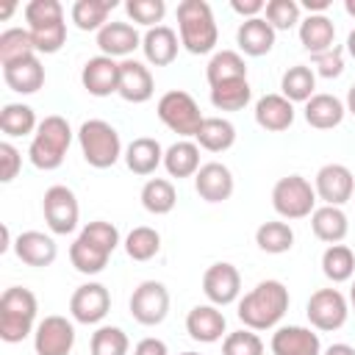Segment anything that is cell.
Listing matches in <instances>:
<instances>
[{"instance_id":"obj_1","label":"cell","mask_w":355,"mask_h":355,"mask_svg":"<svg viewBox=\"0 0 355 355\" xmlns=\"http://www.w3.org/2000/svg\"><path fill=\"white\" fill-rule=\"evenodd\" d=\"M288 288L280 280H261L244 297H239V322L250 330H272L288 311Z\"/></svg>"},{"instance_id":"obj_2","label":"cell","mask_w":355,"mask_h":355,"mask_svg":"<svg viewBox=\"0 0 355 355\" xmlns=\"http://www.w3.org/2000/svg\"><path fill=\"white\" fill-rule=\"evenodd\" d=\"M178 36L191 55H205L219 42V28L214 11L205 0H180L178 3Z\"/></svg>"},{"instance_id":"obj_3","label":"cell","mask_w":355,"mask_h":355,"mask_svg":"<svg viewBox=\"0 0 355 355\" xmlns=\"http://www.w3.org/2000/svg\"><path fill=\"white\" fill-rule=\"evenodd\" d=\"M72 128L61 114H50L39 122L36 133L31 136V147H28V158L36 169L53 172L64 164L67 150L72 144Z\"/></svg>"},{"instance_id":"obj_4","label":"cell","mask_w":355,"mask_h":355,"mask_svg":"<svg viewBox=\"0 0 355 355\" xmlns=\"http://www.w3.org/2000/svg\"><path fill=\"white\" fill-rule=\"evenodd\" d=\"M36 294L25 286H8L0 297V338L6 344H19L36 330Z\"/></svg>"},{"instance_id":"obj_5","label":"cell","mask_w":355,"mask_h":355,"mask_svg":"<svg viewBox=\"0 0 355 355\" xmlns=\"http://www.w3.org/2000/svg\"><path fill=\"white\" fill-rule=\"evenodd\" d=\"M78 144H80L83 161L94 169H108L125 155L116 128L105 119H86L78 128Z\"/></svg>"},{"instance_id":"obj_6","label":"cell","mask_w":355,"mask_h":355,"mask_svg":"<svg viewBox=\"0 0 355 355\" xmlns=\"http://www.w3.org/2000/svg\"><path fill=\"white\" fill-rule=\"evenodd\" d=\"M272 208L283 219H305L316 211V189L302 175H286L272 186Z\"/></svg>"},{"instance_id":"obj_7","label":"cell","mask_w":355,"mask_h":355,"mask_svg":"<svg viewBox=\"0 0 355 355\" xmlns=\"http://www.w3.org/2000/svg\"><path fill=\"white\" fill-rule=\"evenodd\" d=\"M155 111H158V119H161L172 133H178L180 139L197 136V130H200V125H202V119H205V116L200 114L197 100H194L189 92H183V89H169L166 94H161Z\"/></svg>"},{"instance_id":"obj_8","label":"cell","mask_w":355,"mask_h":355,"mask_svg":"<svg viewBox=\"0 0 355 355\" xmlns=\"http://www.w3.org/2000/svg\"><path fill=\"white\" fill-rule=\"evenodd\" d=\"M42 214H44V222L50 227V233L55 236H67L78 227V219H80V205H78V197L69 186H50L42 197Z\"/></svg>"},{"instance_id":"obj_9","label":"cell","mask_w":355,"mask_h":355,"mask_svg":"<svg viewBox=\"0 0 355 355\" xmlns=\"http://www.w3.org/2000/svg\"><path fill=\"white\" fill-rule=\"evenodd\" d=\"M305 316H308L311 327H316L322 333H333V330L344 327V322L349 316V302L338 288H319L311 294V300L305 305Z\"/></svg>"},{"instance_id":"obj_10","label":"cell","mask_w":355,"mask_h":355,"mask_svg":"<svg viewBox=\"0 0 355 355\" xmlns=\"http://www.w3.org/2000/svg\"><path fill=\"white\" fill-rule=\"evenodd\" d=\"M169 313V291L161 280H144L133 288L130 294V316L144 324V327H155L166 319Z\"/></svg>"},{"instance_id":"obj_11","label":"cell","mask_w":355,"mask_h":355,"mask_svg":"<svg viewBox=\"0 0 355 355\" xmlns=\"http://www.w3.org/2000/svg\"><path fill=\"white\" fill-rule=\"evenodd\" d=\"M75 347V324L67 316L50 313L33 330L36 355H69Z\"/></svg>"},{"instance_id":"obj_12","label":"cell","mask_w":355,"mask_h":355,"mask_svg":"<svg viewBox=\"0 0 355 355\" xmlns=\"http://www.w3.org/2000/svg\"><path fill=\"white\" fill-rule=\"evenodd\" d=\"M313 189H316V200H322L324 205H338L341 208L355 194L352 169L344 166V164H324L313 178Z\"/></svg>"},{"instance_id":"obj_13","label":"cell","mask_w":355,"mask_h":355,"mask_svg":"<svg viewBox=\"0 0 355 355\" xmlns=\"http://www.w3.org/2000/svg\"><path fill=\"white\" fill-rule=\"evenodd\" d=\"M202 294L216 308H225V305L236 302L239 294H241V275H239V269L233 263H227V261L211 263L205 269V275H202Z\"/></svg>"},{"instance_id":"obj_14","label":"cell","mask_w":355,"mask_h":355,"mask_svg":"<svg viewBox=\"0 0 355 355\" xmlns=\"http://www.w3.org/2000/svg\"><path fill=\"white\" fill-rule=\"evenodd\" d=\"M111 311V294L103 283H83L69 297V313L78 324H97Z\"/></svg>"},{"instance_id":"obj_15","label":"cell","mask_w":355,"mask_h":355,"mask_svg":"<svg viewBox=\"0 0 355 355\" xmlns=\"http://www.w3.org/2000/svg\"><path fill=\"white\" fill-rule=\"evenodd\" d=\"M80 83L92 97H108L119 92V64L108 55H94L80 69Z\"/></svg>"},{"instance_id":"obj_16","label":"cell","mask_w":355,"mask_h":355,"mask_svg":"<svg viewBox=\"0 0 355 355\" xmlns=\"http://www.w3.org/2000/svg\"><path fill=\"white\" fill-rule=\"evenodd\" d=\"M155 92V80L150 67H144L136 58H125L119 61V97L125 103H147Z\"/></svg>"},{"instance_id":"obj_17","label":"cell","mask_w":355,"mask_h":355,"mask_svg":"<svg viewBox=\"0 0 355 355\" xmlns=\"http://www.w3.org/2000/svg\"><path fill=\"white\" fill-rule=\"evenodd\" d=\"M272 355H322L319 333L300 324H286L272 333Z\"/></svg>"},{"instance_id":"obj_18","label":"cell","mask_w":355,"mask_h":355,"mask_svg":"<svg viewBox=\"0 0 355 355\" xmlns=\"http://www.w3.org/2000/svg\"><path fill=\"white\" fill-rule=\"evenodd\" d=\"M194 189L205 202H225V200H230V194L236 189L233 172L219 161H208L194 175Z\"/></svg>"},{"instance_id":"obj_19","label":"cell","mask_w":355,"mask_h":355,"mask_svg":"<svg viewBox=\"0 0 355 355\" xmlns=\"http://www.w3.org/2000/svg\"><path fill=\"white\" fill-rule=\"evenodd\" d=\"M14 252H17V258L22 263L42 269V266H50L55 261L58 247H55L53 236L42 233V230H25V233H19L14 239Z\"/></svg>"},{"instance_id":"obj_20","label":"cell","mask_w":355,"mask_h":355,"mask_svg":"<svg viewBox=\"0 0 355 355\" xmlns=\"http://www.w3.org/2000/svg\"><path fill=\"white\" fill-rule=\"evenodd\" d=\"M225 313L216 305H194L186 316V333L200 344H214L225 336Z\"/></svg>"},{"instance_id":"obj_21","label":"cell","mask_w":355,"mask_h":355,"mask_svg":"<svg viewBox=\"0 0 355 355\" xmlns=\"http://www.w3.org/2000/svg\"><path fill=\"white\" fill-rule=\"evenodd\" d=\"M97 47L100 55L128 58L136 47H141V36L130 22H108L103 31H97Z\"/></svg>"},{"instance_id":"obj_22","label":"cell","mask_w":355,"mask_h":355,"mask_svg":"<svg viewBox=\"0 0 355 355\" xmlns=\"http://www.w3.org/2000/svg\"><path fill=\"white\" fill-rule=\"evenodd\" d=\"M141 50L147 64L153 67H169L178 58L180 50V36L169 25H155L141 36Z\"/></svg>"},{"instance_id":"obj_23","label":"cell","mask_w":355,"mask_h":355,"mask_svg":"<svg viewBox=\"0 0 355 355\" xmlns=\"http://www.w3.org/2000/svg\"><path fill=\"white\" fill-rule=\"evenodd\" d=\"M275 28L263 19V17H255V19H244L236 31V44L244 55H252V58H261L266 55L272 47H275Z\"/></svg>"},{"instance_id":"obj_24","label":"cell","mask_w":355,"mask_h":355,"mask_svg":"<svg viewBox=\"0 0 355 355\" xmlns=\"http://www.w3.org/2000/svg\"><path fill=\"white\" fill-rule=\"evenodd\" d=\"M3 80L17 94H36L44 86V67H42V61L36 55L14 61V64H6L3 67Z\"/></svg>"},{"instance_id":"obj_25","label":"cell","mask_w":355,"mask_h":355,"mask_svg":"<svg viewBox=\"0 0 355 355\" xmlns=\"http://www.w3.org/2000/svg\"><path fill=\"white\" fill-rule=\"evenodd\" d=\"M255 122L269 133L288 130L294 122V103L286 100L283 94H263L255 103Z\"/></svg>"},{"instance_id":"obj_26","label":"cell","mask_w":355,"mask_h":355,"mask_svg":"<svg viewBox=\"0 0 355 355\" xmlns=\"http://www.w3.org/2000/svg\"><path fill=\"white\" fill-rule=\"evenodd\" d=\"M125 164L133 175H153L164 164V147L153 136H139L125 147Z\"/></svg>"},{"instance_id":"obj_27","label":"cell","mask_w":355,"mask_h":355,"mask_svg":"<svg viewBox=\"0 0 355 355\" xmlns=\"http://www.w3.org/2000/svg\"><path fill=\"white\" fill-rule=\"evenodd\" d=\"M305 122L316 130H330V128H338L344 114H347V105L336 97V94H313L308 103H305Z\"/></svg>"},{"instance_id":"obj_28","label":"cell","mask_w":355,"mask_h":355,"mask_svg":"<svg viewBox=\"0 0 355 355\" xmlns=\"http://www.w3.org/2000/svg\"><path fill=\"white\" fill-rule=\"evenodd\" d=\"M200 166V144L191 139H178L164 150V169L169 172V178H194Z\"/></svg>"},{"instance_id":"obj_29","label":"cell","mask_w":355,"mask_h":355,"mask_svg":"<svg viewBox=\"0 0 355 355\" xmlns=\"http://www.w3.org/2000/svg\"><path fill=\"white\" fill-rule=\"evenodd\" d=\"M311 230L324 244H341L349 233V219L338 205H319L311 214Z\"/></svg>"},{"instance_id":"obj_30","label":"cell","mask_w":355,"mask_h":355,"mask_svg":"<svg viewBox=\"0 0 355 355\" xmlns=\"http://www.w3.org/2000/svg\"><path fill=\"white\" fill-rule=\"evenodd\" d=\"M333 39H336V25L330 22L327 14H308L305 19H300V44L311 55L330 50Z\"/></svg>"},{"instance_id":"obj_31","label":"cell","mask_w":355,"mask_h":355,"mask_svg":"<svg viewBox=\"0 0 355 355\" xmlns=\"http://www.w3.org/2000/svg\"><path fill=\"white\" fill-rule=\"evenodd\" d=\"M111 252L100 244H94L92 239H86L83 233H78V239L69 244V261L80 275H100L108 266Z\"/></svg>"},{"instance_id":"obj_32","label":"cell","mask_w":355,"mask_h":355,"mask_svg":"<svg viewBox=\"0 0 355 355\" xmlns=\"http://www.w3.org/2000/svg\"><path fill=\"white\" fill-rule=\"evenodd\" d=\"M194 139L208 153H225L236 144V125L225 116H205Z\"/></svg>"},{"instance_id":"obj_33","label":"cell","mask_w":355,"mask_h":355,"mask_svg":"<svg viewBox=\"0 0 355 355\" xmlns=\"http://www.w3.org/2000/svg\"><path fill=\"white\" fill-rule=\"evenodd\" d=\"M316 72L305 64H294L280 78V94L291 103H308L316 92Z\"/></svg>"},{"instance_id":"obj_34","label":"cell","mask_w":355,"mask_h":355,"mask_svg":"<svg viewBox=\"0 0 355 355\" xmlns=\"http://www.w3.org/2000/svg\"><path fill=\"white\" fill-rule=\"evenodd\" d=\"M114 8H116V0H75L69 17L80 31H103Z\"/></svg>"},{"instance_id":"obj_35","label":"cell","mask_w":355,"mask_h":355,"mask_svg":"<svg viewBox=\"0 0 355 355\" xmlns=\"http://www.w3.org/2000/svg\"><path fill=\"white\" fill-rule=\"evenodd\" d=\"M205 78H208V86L239 80V78H247V64H244L241 53H236V50H219V53L211 55V61L205 67Z\"/></svg>"},{"instance_id":"obj_36","label":"cell","mask_w":355,"mask_h":355,"mask_svg":"<svg viewBox=\"0 0 355 355\" xmlns=\"http://www.w3.org/2000/svg\"><path fill=\"white\" fill-rule=\"evenodd\" d=\"M39 128V119L33 114L31 105L25 103H6L0 111V130L8 139H19V136H33Z\"/></svg>"},{"instance_id":"obj_37","label":"cell","mask_w":355,"mask_h":355,"mask_svg":"<svg viewBox=\"0 0 355 355\" xmlns=\"http://www.w3.org/2000/svg\"><path fill=\"white\" fill-rule=\"evenodd\" d=\"M141 205H144V211H150V214H155V216H164V214H169L172 208H175V202H178V191H175V186H172V180H166V178H150L144 186H141Z\"/></svg>"},{"instance_id":"obj_38","label":"cell","mask_w":355,"mask_h":355,"mask_svg":"<svg viewBox=\"0 0 355 355\" xmlns=\"http://www.w3.org/2000/svg\"><path fill=\"white\" fill-rule=\"evenodd\" d=\"M255 244L258 250L269 252V255H280V252H288L294 247V230L288 222H280V219H272V222H263L258 225L255 230Z\"/></svg>"},{"instance_id":"obj_39","label":"cell","mask_w":355,"mask_h":355,"mask_svg":"<svg viewBox=\"0 0 355 355\" xmlns=\"http://www.w3.org/2000/svg\"><path fill=\"white\" fill-rule=\"evenodd\" d=\"M322 272L330 283H347L355 275V252L347 244H327L322 252Z\"/></svg>"},{"instance_id":"obj_40","label":"cell","mask_w":355,"mask_h":355,"mask_svg":"<svg viewBox=\"0 0 355 355\" xmlns=\"http://www.w3.org/2000/svg\"><path fill=\"white\" fill-rule=\"evenodd\" d=\"M250 100H252V89H250L247 78L211 86V105L216 111H241Z\"/></svg>"},{"instance_id":"obj_41","label":"cell","mask_w":355,"mask_h":355,"mask_svg":"<svg viewBox=\"0 0 355 355\" xmlns=\"http://www.w3.org/2000/svg\"><path fill=\"white\" fill-rule=\"evenodd\" d=\"M31 55H36V47H33L28 28H8L0 33V64L3 67L22 61V58H31Z\"/></svg>"},{"instance_id":"obj_42","label":"cell","mask_w":355,"mask_h":355,"mask_svg":"<svg viewBox=\"0 0 355 355\" xmlns=\"http://www.w3.org/2000/svg\"><path fill=\"white\" fill-rule=\"evenodd\" d=\"M158 250H161V233L155 227L139 225L125 236V252L133 261H150L158 255Z\"/></svg>"},{"instance_id":"obj_43","label":"cell","mask_w":355,"mask_h":355,"mask_svg":"<svg viewBox=\"0 0 355 355\" xmlns=\"http://www.w3.org/2000/svg\"><path fill=\"white\" fill-rule=\"evenodd\" d=\"M130 341L122 327L103 324L92 333V355H128Z\"/></svg>"},{"instance_id":"obj_44","label":"cell","mask_w":355,"mask_h":355,"mask_svg":"<svg viewBox=\"0 0 355 355\" xmlns=\"http://www.w3.org/2000/svg\"><path fill=\"white\" fill-rule=\"evenodd\" d=\"M28 31H31L36 53H44V55L58 53L64 47V42H67V22L64 19L47 22V25H36V28H28Z\"/></svg>"},{"instance_id":"obj_45","label":"cell","mask_w":355,"mask_h":355,"mask_svg":"<svg viewBox=\"0 0 355 355\" xmlns=\"http://www.w3.org/2000/svg\"><path fill=\"white\" fill-rule=\"evenodd\" d=\"M300 11L302 6L297 0H269L263 8V19L275 28V31H291L294 25L300 28Z\"/></svg>"},{"instance_id":"obj_46","label":"cell","mask_w":355,"mask_h":355,"mask_svg":"<svg viewBox=\"0 0 355 355\" xmlns=\"http://www.w3.org/2000/svg\"><path fill=\"white\" fill-rule=\"evenodd\" d=\"M222 355H263V341L255 330L241 327V330H233L225 336Z\"/></svg>"},{"instance_id":"obj_47","label":"cell","mask_w":355,"mask_h":355,"mask_svg":"<svg viewBox=\"0 0 355 355\" xmlns=\"http://www.w3.org/2000/svg\"><path fill=\"white\" fill-rule=\"evenodd\" d=\"M125 11L128 17L136 22V25H144L147 31L155 28L164 14H166V3L164 0H128L125 3Z\"/></svg>"},{"instance_id":"obj_48","label":"cell","mask_w":355,"mask_h":355,"mask_svg":"<svg viewBox=\"0 0 355 355\" xmlns=\"http://www.w3.org/2000/svg\"><path fill=\"white\" fill-rule=\"evenodd\" d=\"M58 19H64V6L58 0H31L25 6V22H28V28L58 22Z\"/></svg>"},{"instance_id":"obj_49","label":"cell","mask_w":355,"mask_h":355,"mask_svg":"<svg viewBox=\"0 0 355 355\" xmlns=\"http://www.w3.org/2000/svg\"><path fill=\"white\" fill-rule=\"evenodd\" d=\"M311 64H313V72H316V75L333 80V78H338V75L344 72V50L333 44L330 50L311 55Z\"/></svg>"},{"instance_id":"obj_50","label":"cell","mask_w":355,"mask_h":355,"mask_svg":"<svg viewBox=\"0 0 355 355\" xmlns=\"http://www.w3.org/2000/svg\"><path fill=\"white\" fill-rule=\"evenodd\" d=\"M86 239H92L94 244H100V247H105L108 252H114L116 247H119V230L111 225V222H105V219H94V222H89V225H83V230H80Z\"/></svg>"},{"instance_id":"obj_51","label":"cell","mask_w":355,"mask_h":355,"mask_svg":"<svg viewBox=\"0 0 355 355\" xmlns=\"http://www.w3.org/2000/svg\"><path fill=\"white\" fill-rule=\"evenodd\" d=\"M22 169V153L11 141H0V180L11 183Z\"/></svg>"},{"instance_id":"obj_52","label":"cell","mask_w":355,"mask_h":355,"mask_svg":"<svg viewBox=\"0 0 355 355\" xmlns=\"http://www.w3.org/2000/svg\"><path fill=\"white\" fill-rule=\"evenodd\" d=\"M230 8H233L239 17H244V19H255V17H261V11L266 8V3H263V0H230Z\"/></svg>"},{"instance_id":"obj_53","label":"cell","mask_w":355,"mask_h":355,"mask_svg":"<svg viewBox=\"0 0 355 355\" xmlns=\"http://www.w3.org/2000/svg\"><path fill=\"white\" fill-rule=\"evenodd\" d=\"M133 355H169V347H166L161 338H155V336H147V338H141V341L136 344Z\"/></svg>"},{"instance_id":"obj_54","label":"cell","mask_w":355,"mask_h":355,"mask_svg":"<svg viewBox=\"0 0 355 355\" xmlns=\"http://www.w3.org/2000/svg\"><path fill=\"white\" fill-rule=\"evenodd\" d=\"M302 8L308 14H324L330 8V0H302Z\"/></svg>"},{"instance_id":"obj_55","label":"cell","mask_w":355,"mask_h":355,"mask_svg":"<svg viewBox=\"0 0 355 355\" xmlns=\"http://www.w3.org/2000/svg\"><path fill=\"white\" fill-rule=\"evenodd\" d=\"M322 355H355V347H349V344H344V341H338V344H330Z\"/></svg>"},{"instance_id":"obj_56","label":"cell","mask_w":355,"mask_h":355,"mask_svg":"<svg viewBox=\"0 0 355 355\" xmlns=\"http://www.w3.org/2000/svg\"><path fill=\"white\" fill-rule=\"evenodd\" d=\"M344 105H347V111L355 116V83L347 89V103H344Z\"/></svg>"},{"instance_id":"obj_57","label":"cell","mask_w":355,"mask_h":355,"mask_svg":"<svg viewBox=\"0 0 355 355\" xmlns=\"http://www.w3.org/2000/svg\"><path fill=\"white\" fill-rule=\"evenodd\" d=\"M347 53L355 58V28L349 31V36H347Z\"/></svg>"},{"instance_id":"obj_58","label":"cell","mask_w":355,"mask_h":355,"mask_svg":"<svg viewBox=\"0 0 355 355\" xmlns=\"http://www.w3.org/2000/svg\"><path fill=\"white\" fill-rule=\"evenodd\" d=\"M344 11H347V14L355 19V0H344Z\"/></svg>"},{"instance_id":"obj_59","label":"cell","mask_w":355,"mask_h":355,"mask_svg":"<svg viewBox=\"0 0 355 355\" xmlns=\"http://www.w3.org/2000/svg\"><path fill=\"white\" fill-rule=\"evenodd\" d=\"M11 14H14V3H8V6L0 11V17H3V19H6V17H11Z\"/></svg>"},{"instance_id":"obj_60","label":"cell","mask_w":355,"mask_h":355,"mask_svg":"<svg viewBox=\"0 0 355 355\" xmlns=\"http://www.w3.org/2000/svg\"><path fill=\"white\" fill-rule=\"evenodd\" d=\"M349 305H352V311H355V283H352V288H349Z\"/></svg>"},{"instance_id":"obj_61","label":"cell","mask_w":355,"mask_h":355,"mask_svg":"<svg viewBox=\"0 0 355 355\" xmlns=\"http://www.w3.org/2000/svg\"><path fill=\"white\" fill-rule=\"evenodd\" d=\"M180 355H200V352H180Z\"/></svg>"},{"instance_id":"obj_62","label":"cell","mask_w":355,"mask_h":355,"mask_svg":"<svg viewBox=\"0 0 355 355\" xmlns=\"http://www.w3.org/2000/svg\"><path fill=\"white\" fill-rule=\"evenodd\" d=\"M352 200H355V194H352Z\"/></svg>"}]
</instances>
